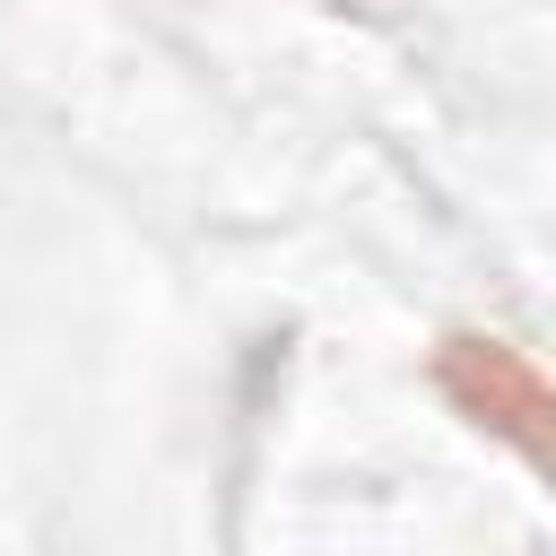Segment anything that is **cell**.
<instances>
[{
    "label": "cell",
    "mask_w": 556,
    "mask_h": 556,
    "mask_svg": "<svg viewBox=\"0 0 556 556\" xmlns=\"http://www.w3.org/2000/svg\"><path fill=\"white\" fill-rule=\"evenodd\" d=\"M434 391L478 426L495 434L504 452H521L547 486H556V374L539 356H521L513 339L495 330H452L434 348Z\"/></svg>",
    "instance_id": "6da1fadb"
}]
</instances>
